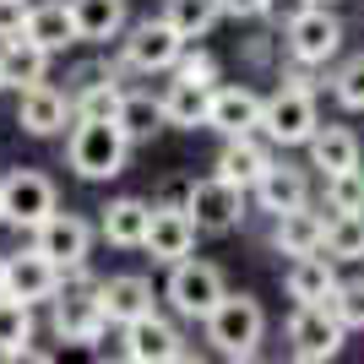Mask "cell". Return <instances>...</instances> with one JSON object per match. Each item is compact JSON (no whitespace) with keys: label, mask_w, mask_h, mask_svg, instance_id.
Segmentation results:
<instances>
[{"label":"cell","mask_w":364,"mask_h":364,"mask_svg":"<svg viewBox=\"0 0 364 364\" xmlns=\"http://www.w3.org/2000/svg\"><path fill=\"white\" fill-rule=\"evenodd\" d=\"M141 250H147L158 267H174V261H185L191 250H196V223H191L185 213H174V207H152L147 234H141Z\"/></svg>","instance_id":"14"},{"label":"cell","mask_w":364,"mask_h":364,"mask_svg":"<svg viewBox=\"0 0 364 364\" xmlns=\"http://www.w3.org/2000/svg\"><path fill=\"white\" fill-rule=\"evenodd\" d=\"M22 343H33V304L0 294V359H11Z\"/></svg>","instance_id":"32"},{"label":"cell","mask_w":364,"mask_h":364,"mask_svg":"<svg viewBox=\"0 0 364 364\" xmlns=\"http://www.w3.org/2000/svg\"><path fill=\"white\" fill-rule=\"evenodd\" d=\"M0 277H6V256H0Z\"/></svg>","instance_id":"41"},{"label":"cell","mask_w":364,"mask_h":364,"mask_svg":"<svg viewBox=\"0 0 364 364\" xmlns=\"http://www.w3.org/2000/svg\"><path fill=\"white\" fill-rule=\"evenodd\" d=\"M120 353L131 364H185V359H191L185 337L174 332L158 310H147V316H136V321H125V326H120Z\"/></svg>","instance_id":"8"},{"label":"cell","mask_w":364,"mask_h":364,"mask_svg":"<svg viewBox=\"0 0 364 364\" xmlns=\"http://www.w3.org/2000/svg\"><path fill=\"white\" fill-rule=\"evenodd\" d=\"M147 218H152V201L141 196H114L98 218V234L120 250H141V234H147Z\"/></svg>","instance_id":"23"},{"label":"cell","mask_w":364,"mask_h":364,"mask_svg":"<svg viewBox=\"0 0 364 364\" xmlns=\"http://www.w3.org/2000/svg\"><path fill=\"white\" fill-rule=\"evenodd\" d=\"M326 213H364V168H337L326 174Z\"/></svg>","instance_id":"33"},{"label":"cell","mask_w":364,"mask_h":364,"mask_svg":"<svg viewBox=\"0 0 364 364\" xmlns=\"http://www.w3.org/2000/svg\"><path fill=\"white\" fill-rule=\"evenodd\" d=\"M33 250H44L60 272H71V267H82V261H87V250H92V223L55 207L44 223H33Z\"/></svg>","instance_id":"11"},{"label":"cell","mask_w":364,"mask_h":364,"mask_svg":"<svg viewBox=\"0 0 364 364\" xmlns=\"http://www.w3.org/2000/svg\"><path fill=\"white\" fill-rule=\"evenodd\" d=\"M321 256H332V261H364V213H332V218H326Z\"/></svg>","instance_id":"30"},{"label":"cell","mask_w":364,"mask_h":364,"mask_svg":"<svg viewBox=\"0 0 364 364\" xmlns=\"http://www.w3.org/2000/svg\"><path fill=\"white\" fill-rule=\"evenodd\" d=\"M65 11H71L76 38L87 44H109L125 28V0H65Z\"/></svg>","instance_id":"26"},{"label":"cell","mask_w":364,"mask_h":364,"mask_svg":"<svg viewBox=\"0 0 364 364\" xmlns=\"http://www.w3.org/2000/svg\"><path fill=\"white\" fill-rule=\"evenodd\" d=\"M60 289V267L44 256V250H22V256H6V277H0V294H11L22 304H49V294Z\"/></svg>","instance_id":"13"},{"label":"cell","mask_w":364,"mask_h":364,"mask_svg":"<svg viewBox=\"0 0 364 364\" xmlns=\"http://www.w3.org/2000/svg\"><path fill=\"white\" fill-rule=\"evenodd\" d=\"M125 152H131L125 131L114 125V114H104V120H76L71 125L65 164H71L82 180H114V174L125 168Z\"/></svg>","instance_id":"4"},{"label":"cell","mask_w":364,"mask_h":364,"mask_svg":"<svg viewBox=\"0 0 364 364\" xmlns=\"http://www.w3.org/2000/svg\"><path fill=\"white\" fill-rule=\"evenodd\" d=\"M316 125H321V109H316V87H310L304 76H289L272 98H261L256 131L272 141V147H304Z\"/></svg>","instance_id":"3"},{"label":"cell","mask_w":364,"mask_h":364,"mask_svg":"<svg viewBox=\"0 0 364 364\" xmlns=\"http://www.w3.org/2000/svg\"><path fill=\"white\" fill-rule=\"evenodd\" d=\"M304 147H310V168H321V174H337V168L359 164V136L348 125H316Z\"/></svg>","instance_id":"27"},{"label":"cell","mask_w":364,"mask_h":364,"mask_svg":"<svg viewBox=\"0 0 364 364\" xmlns=\"http://www.w3.org/2000/svg\"><path fill=\"white\" fill-rule=\"evenodd\" d=\"M283 289H289L294 304H326L337 289V261L310 250V256H294L289 272H283Z\"/></svg>","instance_id":"18"},{"label":"cell","mask_w":364,"mask_h":364,"mask_svg":"<svg viewBox=\"0 0 364 364\" xmlns=\"http://www.w3.org/2000/svg\"><path fill=\"white\" fill-rule=\"evenodd\" d=\"M22 38L49 55H60L65 44H76V28H71V11H65V0H44V6H28L22 16Z\"/></svg>","instance_id":"25"},{"label":"cell","mask_w":364,"mask_h":364,"mask_svg":"<svg viewBox=\"0 0 364 364\" xmlns=\"http://www.w3.org/2000/svg\"><path fill=\"white\" fill-rule=\"evenodd\" d=\"M168 71L180 76V82H196V87H218V60L207 55V49H196V55H185V49H180V60L168 65Z\"/></svg>","instance_id":"36"},{"label":"cell","mask_w":364,"mask_h":364,"mask_svg":"<svg viewBox=\"0 0 364 364\" xmlns=\"http://www.w3.org/2000/svg\"><path fill=\"white\" fill-rule=\"evenodd\" d=\"M343 49V22H337L326 6H310L304 0L299 11L289 16V55L299 65H326Z\"/></svg>","instance_id":"9"},{"label":"cell","mask_w":364,"mask_h":364,"mask_svg":"<svg viewBox=\"0 0 364 364\" xmlns=\"http://www.w3.org/2000/svg\"><path fill=\"white\" fill-rule=\"evenodd\" d=\"M180 49H185V38L174 28H168L164 16H147V22H136V28L125 33V65L131 71H168V65L180 60Z\"/></svg>","instance_id":"12"},{"label":"cell","mask_w":364,"mask_h":364,"mask_svg":"<svg viewBox=\"0 0 364 364\" xmlns=\"http://www.w3.org/2000/svg\"><path fill=\"white\" fill-rule=\"evenodd\" d=\"M272 164V141H261L256 131H245V136H223V152H218V174L234 180L240 191L256 185V174Z\"/></svg>","instance_id":"20"},{"label":"cell","mask_w":364,"mask_h":364,"mask_svg":"<svg viewBox=\"0 0 364 364\" xmlns=\"http://www.w3.org/2000/svg\"><path fill=\"white\" fill-rule=\"evenodd\" d=\"M332 92H337V104H343V109L364 114V55H359V60H348L343 71L332 76Z\"/></svg>","instance_id":"35"},{"label":"cell","mask_w":364,"mask_h":364,"mask_svg":"<svg viewBox=\"0 0 364 364\" xmlns=\"http://www.w3.org/2000/svg\"><path fill=\"white\" fill-rule=\"evenodd\" d=\"M261 120V92L250 87H213L207 92V125L218 136H245Z\"/></svg>","instance_id":"17"},{"label":"cell","mask_w":364,"mask_h":364,"mask_svg":"<svg viewBox=\"0 0 364 364\" xmlns=\"http://www.w3.org/2000/svg\"><path fill=\"white\" fill-rule=\"evenodd\" d=\"M185 196H191V180H168L152 207H174V213H185Z\"/></svg>","instance_id":"39"},{"label":"cell","mask_w":364,"mask_h":364,"mask_svg":"<svg viewBox=\"0 0 364 364\" xmlns=\"http://www.w3.org/2000/svg\"><path fill=\"white\" fill-rule=\"evenodd\" d=\"M185 218L196 223V234H228V228L245 223V191L223 174H207V180H191V196H185Z\"/></svg>","instance_id":"5"},{"label":"cell","mask_w":364,"mask_h":364,"mask_svg":"<svg viewBox=\"0 0 364 364\" xmlns=\"http://www.w3.org/2000/svg\"><path fill=\"white\" fill-rule=\"evenodd\" d=\"M332 316L343 321V332H364V277H348L332 289Z\"/></svg>","instance_id":"34"},{"label":"cell","mask_w":364,"mask_h":364,"mask_svg":"<svg viewBox=\"0 0 364 364\" xmlns=\"http://www.w3.org/2000/svg\"><path fill=\"white\" fill-rule=\"evenodd\" d=\"M201 326H207V343H213L223 359H256L261 337H267V310H261V299H250V294H223V299L201 316Z\"/></svg>","instance_id":"2"},{"label":"cell","mask_w":364,"mask_h":364,"mask_svg":"<svg viewBox=\"0 0 364 364\" xmlns=\"http://www.w3.org/2000/svg\"><path fill=\"white\" fill-rule=\"evenodd\" d=\"M98 299H104V316L109 326H125L152 310V283L136 272H120V277H98Z\"/></svg>","instance_id":"21"},{"label":"cell","mask_w":364,"mask_h":364,"mask_svg":"<svg viewBox=\"0 0 364 364\" xmlns=\"http://www.w3.org/2000/svg\"><path fill=\"white\" fill-rule=\"evenodd\" d=\"M49 304H55L49 326H55V337H60V343H98V337H104L109 316H104L98 277L87 272V261H82V267H71V283H65V272H60V289L49 294Z\"/></svg>","instance_id":"1"},{"label":"cell","mask_w":364,"mask_h":364,"mask_svg":"<svg viewBox=\"0 0 364 364\" xmlns=\"http://www.w3.org/2000/svg\"><path fill=\"white\" fill-rule=\"evenodd\" d=\"M120 92L125 87L114 82L109 65H82V71L71 76V87H65V98H71V120H104V114H114Z\"/></svg>","instance_id":"16"},{"label":"cell","mask_w":364,"mask_h":364,"mask_svg":"<svg viewBox=\"0 0 364 364\" xmlns=\"http://www.w3.org/2000/svg\"><path fill=\"white\" fill-rule=\"evenodd\" d=\"M223 294H228V283H223V272H218L213 261L185 256V261H174V267H168V289H164V299L174 304V316L201 321L218 299H223Z\"/></svg>","instance_id":"6"},{"label":"cell","mask_w":364,"mask_h":364,"mask_svg":"<svg viewBox=\"0 0 364 364\" xmlns=\"http://www.w3.org/2000/svg\"><path fill=\"white\" fill-rule=\"evenodd\" d=\"M310 6H332V0H310Z\"/></svg>","instance_id":"40"},{"label":"cell","mask_w":364,"mask_h":364,"mask_svg":"<svg viewBox=\"0 0 364 364\" xmlns=\"http://www.w3.org/2000/svg\"><path fill=\"white\" fill-rule=\"evenodd\" d=\"M218 16H223L218 0H164V22L180 33L185 44H191V38H207Z\"/></svg>","instance_id":"31"},{"label":"cell","mask_w":364,"mask_h":364,"mask_svg":"<svg viewBox=\"0 0 364 364\" xmlns=\"http://www.w3.org/2000/svg\"><path fill=\"white\" fill-rule=\"evenodd\" d=\"M207 92L213 87H196V82H168V92L158 98L164 104V125H174V131H196V125H207Z\"/></svg>","instance_id":"29"},{"label":"cell","mask_w":364,"mask_h":364,"mask_svg":"<svg viewBox=\"0 0 364 364\" xmlns=\"http://www.w3.org/2000/svg\"><path fill=\"white\" fill-rule=\"evenodd\" d=\"M60 201H55V180L38 174V168H11L6 180H0V223L11 228H33L44 223Z\"/></svg>","instance_id":"7"},{"label":"cell","mask_w":364,"mask_h":364,"mask_svg":"<svg viewBox=\"0 0 364 364\" xmlns=\"http://www.w3.org/2000/svg\"><path fill=\"white\" fill-rule=\"evenodd\" d=\"M218 11H223V16H245V22H250V16L272 11V0H218Z\"/></svg>","instance_id":"38"},{"label":"cell","mask_w":364,"mask_h":364,"mask_svg":"<svg viewBox=\"0 0 364 364\" xmlns=\"http://www.w3.org/2000/svg\"><path fill=\"white\" fill-rule=\"evenodd\" d=\"M114 125L125 131L131 147H141V141H152L158 131H164V104H158L152 92H120V104H114Z\"/></svg>","instance_id":"28"},{"label":"cell","mask_w":364,"mask_h":364,"mask_svg":"<svg viewBox=\"0 0 364 364\" xmlns=\"http://www.w3.org/2000/svg\"><path fill=\"white\" fill-rule=\"evenodd\" d=\"M49 76V49L28 44L22 33L16 38H0V87H33V82H44Z\"/></svg>","instance_id":"24"},{"label":"cell","mask_w":364,"mask_h":364,"mask_svg":"<svg viewBox=\"0 0 364 364\" xmlns=\"http://www.w3.org/2000/svg\"><path fill=\"white\" fill-rule=\"evenodd\" d=\"M22 16H28V0H0V38H16Z\"/></svg>","instance_id":"37"},{"label":"cell","mask_w":364,"mask_h":364,"mask_svg":"<svg viewBox=\"0 0 364 364\" xmlns=\"http://www.w3.org/2000/svg\"><path fill=\"white\" fill-rule=\"evenodd\" d=\"M321 234H326V218L310 213V201H304V207H289V213H272V250H283V256H310V250H321Z\"/></svg>","instance_id":"22"},{"label":"cell","mask_w":364,"mask_h":364,"mask_svg":"<svg viewBox=\"0 0 364 364\" xmlns=\"http://www.w3.org/2000/svg\"><path fill=\"white\" fill-rule=\"evenodd\" d=\"M256 201H261V213H289V207H304L310 201V174L304 168H294V164H267L256 174Z\"/></svg>","instance_id":"19"},{"label":"cell","mask_w":364,"mask_h":364,"mask_svg":"<svg viewBox=\"0 0 364 364\" xmlns=\"http://www.w3.org/2000/svg\"><path fill=\"white\" fill-rule=\"evenodd\" d=\"M289 343L299 364H326L343 348V321L332 316V304H299L289 321Z\"/></svg>","instance_id":"10"},{"label":"cell","mask_w":364,"mask_h":364,"mask_svg":"<svg viewBox=\"0 0 364 364\" xmlns=\"http://www.w3.org/2000/svg\"><path fill=\"white\" fill-rule=\"evenodd\" d=\"M65 120H71V98H65L55 82H33V87H22V98H16V125L28 131V136H55V131H65Z\"/></svg>","instance_id":"15"}]
</instances>
